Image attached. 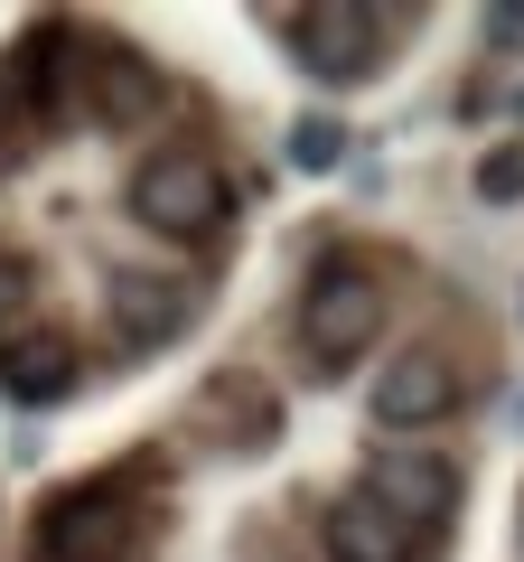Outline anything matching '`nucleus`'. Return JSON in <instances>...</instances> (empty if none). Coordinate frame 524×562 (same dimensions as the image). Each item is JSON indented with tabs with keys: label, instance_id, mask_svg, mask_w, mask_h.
<instances>
[{
	"label": "nucleus",
	"instance_id": "f257e3e1",
	"mask_svg": "<svg viewBox=\"0 0 524 562\" xmlns=\"http://www.w3.org/2000/svg\"><path fill=\"white\" fill-rule=\"evenodd\" d=\"M132 216H141L150 235H169V244H206L235 216V188H225V169L206 160V150L169 140V150H150V160L132 169Z\"/></svg>",
	"mask_w": 524,
	"mask_h": 562
},
{
	"label": "nucleus",
	"instance_id": "f03ea898",
	"mask_svg": "<svg viewBox=\"0 0 524 562\" xmlns=\"http://www.w3.org/2000/svg\"><path fill=\"white\" fill-rule=\"evenodd\" d=\"M141 525H150V516L132 506V487H122V479L66 487V497H47L38 535H29V562H132Z\"/></svg>",
	"mask_w": 524,
	"mask_h": 562
},
{
	"label": "nucleus",
	"instance_id": "7ed1b4c3",
	"mask_svg": "<svg viewBox=\"0 0 524 562\" xmlns=\"http://www.w3.org/2000/svg\"><path fill=\"white\" fill-rule=\"evenodd\" d=\"M394 29H403V10H346V0H319V10H291L282 38H291V57H300L319 85H375Z\"/></svg>",
	"mask_w": 524,
	"mask_h": 562
},
{
	"label": "nucleus",
	"instance_id": "20e7f679",
	"mask_svg": "<svg viewBox=\"0 0 524 562\" xmlns=\"http://www.w3.org/2000/svg\"><path fill=\"white\" fill-rule=\"evenodd\" d=\"M66 103H76V29L38 20L0 47V122H20V140H47Z\"/></svg>",
	"mask_w": 524,
	"mask_h": 562
},
{
	"label": "nucleus",
	"instance_id": "39448f33",
	"mask_svg": "<svg viewBox=\"0 0 524 562\" xmlns=\"http://www.w3.org/2000/svg\"><path fill=\"white\" fill-rule=\"evenodd\" d=\"M375 328H384V281L356 272V262H328V272L300 291V347H309L319 366L365 357V347H375Z\"/></svg>",
	"mask_w": 524,
	"mask_h": 562
},
{
	"label": "nucleus",
	"instance_id": "423d86ee",
	"mask_svg": "<svg viewBox=\"0 0 524 562\" xmlns=\"http://www.w3.org/2000/svg\"><path fill=\"white\" fill-rule=\"evenodd\" d=\"M160 103V66L132 38H76V113H94L103 132H132Z\"/></svg>",
	"mask_w": 524,
	"mask_h": 562
},
{
	"label": "nucleus",
	"instance_id": "0eeeda50",
	"mask_svg": "<svg viewBox=\"0 0 524 562\" xmlns=\"http://www.w3.org/2000/svg\"><path fill=\"white\" fill-rule=\"evenodd\" d=\"M365 497H375L394 525H412V535H441L449 506H459V469L431 460V450H384V460L365 469Z\"/></svg>",
	"mask_w": 524,
	"mask_h": 562
},
{
	"label": "nucleus",
	"instance_id": "6e6552de",
	"mask_svg": "<svg viewBox=\"0 0 524 562\" xmlns=\"http://www.w3.org/2000/svg\"><path fill=\"white\" fill-rule=\"evenodd\" d=\"M197 328V281L179 272H113V338L122 347H169Z\"/></svg>",
	"mask_w": 524,
	"mask_h": 562
},
{
	"label": "nucleus",
	"instance_id": "1a4fd4ad",
	"mask_svg": "<svg viewBox=\"0 0 524 562\" xmlns=\"http://www.w3.org/2000/svg\"><path fill=\"white\" fill-rule=\"evenodd\" d=\"M449 403H459V375H449L441 347H403V357H384V375H375V422H384V431L441 422Z\"/></svg>",
	"mask_w": 524,
	"mask_h": 562
},
{
	"label": "nucleus",
	"instance_id": "9d476101",
	"mask_svg": "<svg viewBox=\"0 0 524 562\" xmlns=\"http://www.w3.org/2000/svg\"><path fill=\"white\" fill-rule=\"evenodd\" d=\"M319 543H328V562H422V553H431V535L394 525L365 487H356V497H338V506L319 516Z\"/></svg>",
	"mask_w": 524,
	"mask_h": 562
},
{
	"label": "nucleus",
	"instance_id": "9b49d317",
	"mask_svg": "<svg viewBox=\"0 0 524 562\" xmlns=\"http://www.w3.org/2000/svg\"><path fill=\"white\" fill-rule=\"evenodd\" d=\"M84 375V357L66 338H20V347H0V394L10 403H66Z\"/></svg>",
	"mask_w": 524,
	"mask_h": 562
},
{
	"label": "nucleus",
	"instance_id": "f8f14e48",
	"mask_svg": "<svg viewBox=\"0 0 524 562\" xmlns=\"http://www.w3.org/2000/svg\"><path fill=\"white\" fill-rule=\"evenodd\" d=\"M29 310H38V281H29V254L0 244V347L29 338Z\"/></svg>",
	"mask_w": 524,
	"mask_h": 562
},
{
	"label": "nucleus",
	"instance_id": "ddd939ff",
	"mask_svg": "<svg viewBox=\"0 0 524 562\" xmlns=\"http://www.w3.org/2000/svg\"><path fill=\"white\" fill-rule=\"evenodd\" d=\"M346 160V122H328V113H309L300 132H291V169H309V179H328V169Z\"/></svg>",
	"mask_w": 524,
	"mask_h": 562
},
{
	"label": "nucleus",
	"instance_id": "4468645a",
	"mask_svg": "<svg viewBox=\"0 0 524 562\" xmlns=\"http://www.w3.org/2000/svg\"><path fill=\"white\" fill-rule=\"evenodd\" d=\"M478 198H487V206H515V198H524V150H515V140L478 160Z\"/></svg>",
	"mask_w": 524,
	"mask_h": 562
},
{
	"label": "nucleus",
	"instance_id": "2eb2a0df",
	"mask_svg": "<svg viewBox=\"0 0 524 562\" xmlns=\"http://www.w3.org/2000/svg\"><path fill=\"white\" fill-rule=\"evenodd\" d=\"M487 47H524V10H515V0H505V10H487Z\"/></svg>",
	"mask_w": 524,
	"mask_h": 562
},
{
	"label": "nucleus",
	"instance_id": "dca6fc26",
	"mask_svg": "<svg viewBox=\"0 0 524 562\" xmlns=\"http://www.w3.org/2000/svg\"><path fill=\"white\" fill-rule=\"evenodd\" d=\"M515 113H524V94H515Z\"/></svg>",
	"mask_w": 524,
	"mask_h": 562
}]
</instances>
